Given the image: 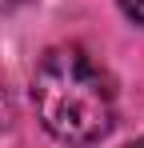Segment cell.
<instances>
[{
  "label": "cell",
  "instance_id": "1",
  "mask_svg": "<svg viewBox=\"0 0 144 148\" xmlns=\"http://www.w3.org/2000/svg\"><path fill=\"white\" fill-rule=\"evenodd\" d=\"M32 104L40 124L60 144L88 148L116 120V92L108 72L80 48H52L32 72Z\"/></svg>",
  "mask_w": 144,
  "mask_h": 148
},
{
  "label": "cell",
  "instance_id": "2",
  "mask_svg": "<svg viewBox=\"0 0 144 148\" xmlns=\"http://www.w3.org/2000/svg\"><path fill=\"white\" fill-rule=\"evenodd\" d=\"M120 8L132 24H144V0H120Z\"/></svg>",
  "mask_w": 144,
  "mask_h": 148
},
{
  "label": "cell",
  "instance_id": "3",
  "mask_svg": "<svg viewBox=\"0 0 144 148\" xmlns=\"http://www.w3.org/2000/svg\"><path fill=\"white\" fill-rule=\"evenodd\" d=\"M28 0H0V12H16V8H24Z\"/></svg>",
  "mask_w": 144,
  "mask_h": 148
},
{
  "label": "cell",
  "instance_id": "4",
  "mask_svg": "<svg viewBox=\"0 0 144 148\" xmlns=\"http://www.w3.org/2000/svg\"><path fill=\"white\" fill-rule=\"evenodd\" d=\"M0 124H8V100H4V88H0Z\"/></svg>",
  "mask_w": 144,
  "mask_h": 148
},
{
  "label": "cell",
  "instance_id": "5",
  "mask_svg": "<svg viewBox=\"0 0 144 148\" xmlns=\"http://www.w3.org/2000/svg\"><path fill=\"white\" fill-rule=\"evenodd\" d=\"M128 148H144V140H132V144H128Z\"/></svg>",
  "mask_w": 144,
  "mask_h": 148
}]
</instances>
